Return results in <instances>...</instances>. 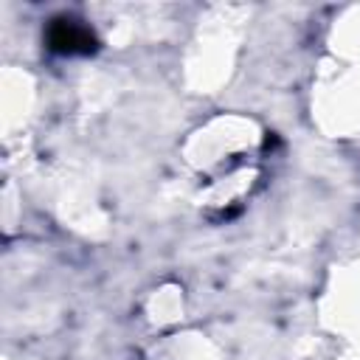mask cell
Segmentation results:
<instances>
[{
	"label": "cell",
	"mask_w": 360,
	"mask_h": 360,
	"mask_svg": "<svg viewBox=\"0 0 360 360\" xmlns=\"http://www.w3.org/2000/svg\"><path fill=\"white\" fill-rule=\"evenodd\" d=\"M45 45L59 56H90L98 51L96 34L73 17H53L45 31Z\"/></svg>",
	"instance_id": "1"
}]
</instances>
